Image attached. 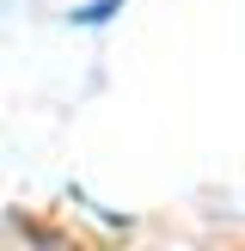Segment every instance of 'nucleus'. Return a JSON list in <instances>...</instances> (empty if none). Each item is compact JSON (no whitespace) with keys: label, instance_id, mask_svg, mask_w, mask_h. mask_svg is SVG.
Listing matches in <instances>:
<instances>
[]
</instances>
